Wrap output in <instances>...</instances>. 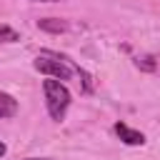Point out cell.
I'll return each instance as SVG.
<instances>
[{"label": "cell", "instance_id": "cell-7", "mask_svg": "<svg viewBox=\"0 0 160 160\" xmlns=\"http://www.w3.org/2000/svg\"><path fill=\"white\" fill-rule=\"evenodd\" d=\"M135 65H138L140 70H148V72H155V68H158V65H155V60H152L150 55H142V58H138V60H135Z\"/></svg>", "mask_w": 160, "mask_h": 160}, {"label": "cell", "instance_id": "cell-10", "mask_svg": "<svg viewBox=\"0 0 160 160\" xmlns=\"http://www.w3.org/2000/svg\"><path fill=\"white\" fill-rule=\"evenodd\" d=\"M25 160H50V158H25Z\"/></svg>", "mask_w": 160, "mask_h": 160}, {"label": "cell", "instance_id": "cell-5", "mask_svg": "<svg viewBox=\"0 0 160 160\" xmlns=\"http://www.w3.org/2000/svg\"><path fill=\"white\" fill-rule=\"evenodd\" d=\"M12 115H18V100L12 95H8V92L0 90V120L12 118Z\"/></svg>", "mask_w": 160, "mask_h": 160}, {"label": "cell", "instance_id": "cell-2", "mask_svg": "<svg viewBox=\"0 0 160 160\" xmlns=\"http://www.w3.org/2000/svg\"><path fill=\"white\" fill-rule=\"evenodd\" d=\"M35 70L42 72V75H48V78H55V80L65 82V80L72 78V72L78 70V65H72V62H70L65 55H60V52H50V50H45V52L38 55V60H35Z\"/></svg>", "mask_w": 160, "mask_h": 160}, {"label": "cell", "instance_id": "cell-3", "mask_svg": "<svg viewBox=\"0 0 160 160\" xmlns=\"http://www.w3.org/2000/svg\"><path fill=\"white\" fill-rule=\"evenodd\" d=\"M115 132H118V138H120L125 145H142V142H145V135H142L140 130H132V128L125 125V122H118V125H115Z\"/></svg>", "mask_w": 160, "mask_h": 160}, {"label": "cell", "instance_id": "cell-8", "mask_svg": "<svg viewBox=\"0 0 160 160\" xmlns=\"http://www.w3.org/2000/svg\"><path fill=\"white\" fill-rule=\"evenodd\" d=\"M5 152H8V148H5V142H0V158H2Z\"/></svg>", "mask_w": 160, "mask_h": 160}, {"label": "cell", "instance_id": "cell-1", "mask_svg": "<svg viewBox=\"0 0 160 160\" xmlns=\"http://www.w3.org/2000/svg\"><path fill=\"white\" fill-rule=\"evenodd\" d=\"M42 92H45V108H48V115H50L52 120L60 122V120L65 118L70 102H72V95H70L68 85L60 82V80H55V78H48V80H42Z\"/></svg>", "mask_w": 160, "mask_h": 160}, {"label": "cell", "instance_id": "cell-6", "mask_svg": "<svg viewBox=\"0 0 160 160\" xmlns=\"http://www.w3.org/2000/svg\"><path fill=\"white\" fill-rule=\"evenodd\" d=\"M15 40H20L18 30H12L10 25H0V42H15Z\"/></svg>", "mask_w": 160, "mask_h": 160}, {"label": "cell", "instance_id": "cell-4", "mask_svg": "<svg viewBox=\"0 0 160 160\" xmlns=\"http://www.w3.org/2000/svg\"><path fill=\"white\" fill-rule=\"evenodd\" d=\"M38 28L45 30V32L60 35V32L68 30V22H65V20H58V18H40V20H38Z\"/></svg>", "mask_w": 160, "mask_h": 160}, {"label": "cell", "instance_id": "cell-9", "mask_svg": "<svg viewBox=\"0 0 160 160\" xmlns=\"http://www.w3.org/2000/svg\"><path fill=\"white\" fill-rule=\"evenodd\" d=\"M32 2H60V0H32Z\"/></svg>", "mask_w": 160, "mask_h": 160}]
</instances>
